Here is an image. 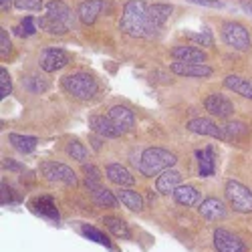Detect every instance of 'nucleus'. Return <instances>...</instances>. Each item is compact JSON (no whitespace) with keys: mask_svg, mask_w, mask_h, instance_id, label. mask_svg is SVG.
Segmentation results:
<instances>
[{"mask_svg":"<svg viewBox=\"0 0 252 252\" xmlns=\"http://www.w3.org/2000/svg\"><path fill=\"white\" fill-rule=\"evenodd\" d=\"M12 53V45H10V36L4 29H0V57H8Z\"/></svg>","mask_w":252,"mask_h":252,"instance_id":"38","label":"nucleus"},{"mask_svg":"<svg viewBox=\"0 0 252 252\" xmlns=\"http://www.w3.org/2000/svg\"><path fill=\"white\" fill-rule=\"evenodd\" d=\"M174 12V6L172 4H150V16L154 18V23L161 29L165 23H167V18H170V14Z\"/></svg>","mask_w":252,"mask_h":252,"instance_id":"29","label":"nucleus"},{"mask_svg":"<svg viewBox=\"0 0 252 252\" xmlns=\"http://www.w3.org/2000/svg\"><path fill=\"white\" fill-rule=\"evenodd\" d=\"M188 38L198 43V47H212L214 45V36L210 31H202V32H188Z\"/></svg>","mask_w":252,"mask_h":252,"instance_id":"35","label":"nucleus"},{"mask_svg":"<svg viewBox=\"0 0 252 252\" xmlns=\"http://www.w3.org/2000/svg\"><path fill=\"white\" fill-rule=\"evenodd\" d=\"M172 73L178 77H188V79H206L212 77L214 71L212 67L204 65V63H182V61H174L170 65Z\"/></svg>","mask_w":252,"mask_h":252,"instance_id":"9","label":"nucleus"},{"mask_svg":"<svg viewBox=\"0 0 252 252\" xmlns=\"http://www.w3.org/2000/svg\"><path fill=\"white\" fill-rule=\"evenodd\" d=\"M31 210L34 214L43 216L47 220H53V222H59L61 216H59V210H57V204L51 196H38L31 202Z\"/></svg>","mask_w":252,"mask_h":252,"instance_id":"17","label":"nucleus"},{"mask_svg":"<svg viewBox=\"0 0 252 252\" xmlns=\"http://www.w3.org/2000/svg\"><path fill=\"white\" fill-rule=\"evenodd\" d=\"M105 8V2L103 0H85V2H81L79 8H77V14H79V20L83 25H95V20L99 18V14L103 12Z\"/></svg>","mask_w":252,"mask_h":252,"instance_id":"18","label":"nucleus"},{"mask_svg":"<svg viewBox=\"0 0 252 252\" xmlns=\"http://www.w3.org/2000/svg\"><path fill=\"white\" fill-rule=\"evenodd\" d=\"M105 178L119 188H131L135 184V178L131 176V172L121 163H109L105 167Z\"/></svg>","mask_w":252,"mask_h":252,"instance_id":"15","label":"nucleus"},{"mask_svg":"<svg viewBox=\"0 0 252 252\" xmlns=\"http://www.w3.org/2000/svg\"><path fill=\"white\" fill-rule=\"evenodd\" d=\"M81 232H83V236H85L87 240H93V242H97V244H103L105 248H111V240L107 238V234H103L101 230H97L95 226L85 224V226L81 228Z\"/></svg>","mask_w":252,"mask_h":252,"instance_id":"31","label":"nucleus"},{"mask_svg":"<svg viewBox=\"0 0 252 252\" xmlns=\"http://www.w3.org/2000/svg\"><path fill=\"white\" fill-rule=\"evenodd\" d=\"M2 167H4V170H12V172H23V170H25L23 163H16V161L10 159V158H4V159H2Z\"/></svg>","mask_w":252,"mask_h":252,"instance_id":"42","label":"nucleus"},{"mask_svg":"<svg viewBox=\"0 0 252 252\" xmlns=\"http://www.w3.org/2000/svg\"><path fill=\"white\" fill-rule=\"evenodd\" d=\"M204 109L214 115V117H220V119H226L234 113V105L226 95L222 93H210L206 99H204Z\"/></svg>","mask_w":252,"mask_h":252,"instance_id":"8","label":"nucleus"},{"mask_svg":"<svg viewBox=\"0 0 252 252\" xmlns=\"http://www.w3.org/2000/svg\"><path fill=\"white\" fill-rule=\"evenodd\" d=\"M99 137H101V135H97V133L91 135V145H93V150H95V152H99V150H101V145H103Z\"/></svg>","mask_w":252,"mask_h":252,"instance_id":"43","label":"nucleus"},{"mask_svg":"<svg viewBox=\"0 0 252 252\" xmlns=\"http://www.w3.org/2000/svg\"><path fill=\"white\" fill-rule=\"evenodd\" d=\"M115 196H117V200L125 208L131 210V212H141V210H143V198H141V194L135 192V190H131V188H123V190H119Z\"/></svg>","mask_w":252,"mask_h":252,"instance_id":"24","label":"nucleus"},{"mask_svg":"<svg viewBox=\"0 0 252 252\" xmlns=\"http://www.w3.org/2000/svg\"><path fill=\"white\" fill-rule=\"evenodd\" d=\"M83 172H85L87 180H95V182H101V172L97 170L95 165H91V163H83Z\"/></svg>","mask_w":252,"mask_h":252,"instance_id":"40","label":"nucleus"},{"mask_svg":"<svg viewBox=\"0 0 252 252\" xmlns=\"http://www.w3.org/2000/svg\"><path fill=\"white\" fill-rule=\"evenodd\" d=\"M67 65H69V53L63 49H57V47L45 49L38 57V67L45 73H57Z\"/></svg>","mask_w":252,"mask_h":252,"instance_id":"7","label":"nucleus"},{"mask_svg":"<svg viewBox=\"0 0 252 252\" xmlns=\"http://www.w3.org/2000/svg\"><path fill=\"white\" fill-rule=\"evenodd\" d=\"M119 29L133 38H154L161 31L150 16V4L143 0H127L123 4Z\"/></svg>","mask_w":252,"mask_h":252,"instance_id":"1","label":"nucleus"},{"mask_svg":"<svg viewBox=\"0 0 252 252\" xmlns=\"http://www.w3.org/2000/svg\"><path fill=\"white\" fill-rule=\"evenodd\" d=\"M25 85L31 93H45L49 89V83L43 77H27L25 79Z\"/></svg>","mask_w":252,"mask_h":252,"instance_id":"34","label":"nucleus"},{"mask_svg":"<svg viewBox=\"0 0 252 252\" xmlns=\"http://www.w3.org/2000/svg\"><path fill=\"white\" fill-rule=\"evenodd\" d=\"M12 4H14V0H0V8L2 10H10Z\"/></svg>","mask_w":252,"mask_h":252,"instance_id":"44","label":"nucleus"},{"mask_svg":"<svg viewBox=\"0 0 252 252\" xmlns=\"http://www.w3.org/2000/svg\"><path fill=\"white\" fill-rule=\"evenodd\" d=\"M8 141L10 145L20 152V154H32L36 150V145H38V139L32 137V135H23V133H10L8 135Z\"/></svg>","mask_w":252,"mask_h":252,"instance_id":"26","label":"nucleus"},{"mask_svg":"<svg viewBox=\"0 0 252 252\" xmlns=\"http://www.w3.org/2000/svg\"><path fill=\"white\" fill-rule=\"evenodd\" d=\"M45 10H47V16L59 20V23L67 25L71 29V23H73V12L71 8L63 2V0H49V2L45 4Z\"/></svg>","mask_w":252,"mask_h":252,"instance_id":"21","label":"nucleus"},{"mask_svg":"<svg viewBox=\"0 0 252 252\" xmlns=\"http://www.w3.org/2000/svg\"><path fill=\"white\" fill-rule=\"evenodd\" d=\"M188 131L198 133V135H206V137H216V139H226L224 127L218 123H214L212 119H206V117H196L192 121H188Z\"/></svg>","mask_w":252,"mask_h":252,"instance_id":"11","label":"nucleus"},{"mask_svg":"<svg viewBox=\"0 0 252 252\" xmlns=\"http://www.w3.org/2000/svg\"><path fill=\"white\" fill-rule=\"evenodd\" d=\"M12 93V81H10V75L4 67H0V99H6L8 95Z\"/></svg>","mask_w":252,"mask_h":252,"instance_id":"36","label":"nucleus"},{"mask_svg":"<svg viewBox=\"0 0 252 252\" xmlns=\"http://www.w3.org/2000/svg\"><path fill=\"white\" fill-rule=\"evenodd\" d=\"M14 6L18 10H31V12H38L43 8V0H14Z\"/></svg>","mask_w":252,"mask_h":252,"instance_id":"37","label":"nucleus"},{"mask_svg":"<svg viewBox=\"0 0 252 252\" xmlns=\"http://www.w3.org/2000/svg\"><path fill=\"white\" fill-rule=\"evenodd\" d=\"M188 2L200 4V6H208V8H222L224 6V2H220V0H188Z\"/></svg>","mask_w":252,"mask_h":252,"instance_id":"41","label":"nucleus"},{"mask_svg":"<svg viewBox=\"0 0 252 252\" xmlns=\"http://www.w3.org/2000/svg\"><path fill=\"white\" fill-rule=\"evenodd\" d=\"M174 202L176 204H180V206H200L202 204V192L200 190H196L194 186H190V184H182L178 190L174 192Z\"/></svg>","mask_w":252,"mask_h":252,"instance_id":"20","label":"nucleus"},{"mask_svg":"<svg viewBox=\"0 0 252 252\" xmlns=\"http://www.w3.org/2000/svg\"><path fill=\"white\" fill-rule=\"evenodd\" d=\"M224 87L230 89L232 93H236V95H240V97L252 99V81H248L240 75H228L224 79Z\"/></svg>","mask_w":252,"mask_h":252,"instance_id":"22","label":"nucleus"},{"mask_svg":"<svg viewBox=\"0 0 252 252\" xmlns=\"http://www.w3.org/2000/svg\"><path fill=\"white\" fill-rule=\"evenodd\" d=\"M89 127H91L93 133H97V135H101V137H109V139H115V137L123 135V133L115 127V123L109 119V115H91Z\"/></svg>","mask_w":252,"mask_h":252,"instance_id":"14","label":"nucleus"},{"mask_svg":"<svg viewBox=\"0 0 252 252\" xmlns=\"http://www.w3.org/2000/svg\"><path fill=\"white\" fill-rule=\"evenodd\" d=\"M67 154H69L71 159L81 161V163H85V159H87V150H85V145H83L81 141H77V139H71V141L67 143Z\"/></svg>","mask_w":252,"mask_h":252,"instance_id":"32","label":"nucleus"},{"mask_svg":"<svg viewBox=\"0 0 252 252\" xmlns=\"http://www.w3.org/2000/svg\"><path fill=\"white\" fill-rule=\"evenodd\" d=\"M222 127H224L226 139H230V141H238L248 133V127L242 121H228L226 125H222Z\"/></svg>","mask_w":252,"mask_h":252,"instance_id":"30","label":"nucleus"},{"mask_svg":"<svg viewBox=\"0 0 252 252\" xmlns=\"http://www.w3.org/2000/svg\"><path fill=\"white\" fill-rule=\"evenodd\" d=\"M224 194L230 208L238 214H252V192L236 180H228L224 186Z\"/></svg>","mask_w":252,"mask_h":252,"instance_id":"4","label":"nucleus"},{"mask_svg":"<svg viewBox=\"0 0 252 252\" xmlns=\"http://www.w3.org/2000/svg\"><path fill=\"white\" fill-rule=\"evenodd\" d=\"M101 224L109 230V232L115 236V238H123V240H127L131 236L129 232V226L125 224V220L117 218V216H103L101 218Z\"/></svg>","mask_w":252,"mask_h":252,"instance_id":"25","label":"nucleus"},{"mask_svg":"<svg viewBox=\"0 0 252 252\" xmlns=\"http://www.w3.org/2000/svg\"><path fill=\"white\" fill-rule=\"evenodd\" d=\"M198 212H200L206 220L216 222V220H222V218L228 216V208H226L224 202L218 200V198H206V200H202V204L198 206Z\"/></svg>","mask_w":252,"mask_h":252,"instance_id":"16","label":"nucleus"},{"mask_svg":"<svg viewBox=\"0 0 252 252\" xmlns=\"http://www.w3.org/2000/svg\"><path fill=\"white\" fill-rule=\"evenodd\" d=\"M91 198H93L95 206H99V208H115L117 206V196L113 192H109L107 188H103V186L93 188Z\"/></svg>","mask_w":252,"mask_h":252,"instance_id":"27","label":"nucleus"},{"mask_svg":"<svg viewBox=\"0 0 252 252\" xmlns=\"http://www.w3.org/2000/svg\"><path fill=\"white\" fill-rule=\"evenodd\" d=\"M109 119L115 123V127L121 131V133H127L135 127V115L129 107H125V105H113L109 109Z\"/></svg>","mask_w":252,"mask_h":252,"instance_id":"12","label":"nucleus"},{"mask_svg":"<svg viewBox=\"0 0 252 252\" xmlns=\"http://www.w3.org/2000/svg\"><path fill=\"white\" fill-rule=\"evenodd\" d=\"M214 248L216 252H246L248 246L232 232H228L224 228L214 230Z\"/></svg>","mask_w":252,"mask_h":252,"instance_id":"10","label":"nucleus"},{"mask_svg":"<svg viewBox=\"0 0 252 252\" xmlns=\"http://www.w3.org/2000/svg\"><path fill=\"white\" fill-rule=\"evenodd\" d=\"M36 27L43 29V31L49 32V34H55V36H63V34L69 31L67 25L59 23V20H55V18H51V16H47V14L40 16V18H36Z\"/></svg>","mask_w":252,"mask_h":252,"instance_id":"28","label":"nucleus"},{"mask_svg":"<svg viewBox=\"0 0 252 252\" xmlns=\"http://www.w3.org/2000/svg\"><path fill=\"white\" fill-rule=\"evenodd\" d=\"M12 31H14V34H18V36H31V34L36 32V23H34L32 16H27V18H23V23H20L18 27H14Z\"/></svg>","mask_w":252,"mask_h":252,"instance_id":"33","label":"nucleus"},{"mask_svg":"<svg viewBox=\"0 0 252 252\" xmlns=\"http://www.w3.org/2000/svg\"><path fill=\"white\" fill-rule=\"evenodd\" d=\"M198 159V174L200 178H210L214 174L216 165H214V148H206V150H198L196 154Z\"/></svg>","mask_w":252,"mask_h":252,"instance_id":"23","label":"nucleus"},{"mask_svg":"<svg viewBox=\"0 0 252 252\" xmlns=\"http://www.w3.org/2000/svg\"><path fill=\"white\" fill-rule=\"evenodd\" d=\"M0 190H2V206L4 204H16L18 202V198L14 196V190L8 186V184H4L2 182V186H0Z\"/></svg>","mask_w":252,"mask_h":252,"instance_id":"39","label":"nucleus"},{"mask_svg":"<svg viewBox=\"0 0 252 252\" xmlns=\"http://www.w3.org/2000/svg\"><path fill=\"white\" fill-rule=\"evenodd\" d=\"M63 89L79 101H89L99 93V83L95 81L93 75L79 71V73L63 77Z\"/></svg>","mask_w":252,"mask_h":252,"instance_id":"3","label":"nucleus"},{"mask_svg":"<svg viewBox=\"0 0 252 252\" xmlns=\"http://www.w3.org/2000/svg\"><path fill=\"white\" fill-rule=\"evenodd\" d=\"M40 174H43L49 182H61L65 186L75 188L77 186V176L69 165L59 163V161H43L40 165Z\"/></svg>","mask_w":252,"mask_h":252,"instance_id":"6","label":"nucleus"},{"mask_svg":"<svg viewBox=\"0 0 252 252\" xmlns=\"http://www.w3.org/2000/svg\"><path fill=\"white\" fill-rule=\"evenodd\" d=\"M182 186V174L176 172L174 167L165 170L158 176L156 180V190L161 194V196H174V192Z\"/></svg>","mask_w":252,"mask_h":252,"instance_id":"13","label":"nucleus"},{"mask_svg":"<svg viewBox=\"0 0 252 252\" xmlns=\"http://www.w3.org/2000/svg\"><path fill=\"white\" fill-rule=\"evenodd\" d=\"M222 38L228 47L236 51H248L250 49V32L240 23H224L222 25Z\"/></svg>","mask_w":252,"mask_h":252,"instance_id":"5","label":"nucleus"},{"mask_svg":"<svg viewBox=\"0 0 252 252\" xmlns=\"http://www.w3.org/2000/svg\"><path fill=\"white\" fill-rule=\"evenodd\" d=\"M178 161V158L170 152V150H163V148H148L143 154H141V159H139V174L145 176V178H154V176H159L161 172L170 170L174 167Z\"/></svg>","mask_w":252,"mask_h":252,"instance_id":"2","label":"nucleus"},{"mask_svg":"<svg viewBox=\"0 0 252 252\" xmlns=\"http://www.w3.org/2000/svg\"><path fill=\"white\" fill-rule=\"evenodd\" d=\"M172 57L174 61H182V63H206L208 55L198 49V47H190V45H178L172 49Z\"/></svg>","mask_w":252,"mask_h":252,"instance_id":"19","label":"nucleus"}]
</instances>
